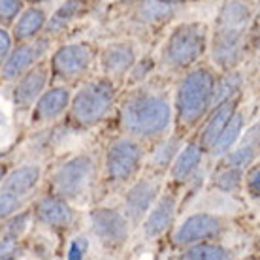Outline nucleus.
Listing matches in <instances>:
<instances>
[{"label":"nucleus","instance_id":"f257e3e1","mask_svg":"<svg viewBox=\"0 0 260 260\" xmlns=\"http://www.w3.org/2000/svg\"><path fill=\"white\" fill-rule=\"evenodd\" d=\"M254 8L249 0H224L213 23L209 40L211 59L221 70H236L245 51L254 19Z\"/></svg>","mask_w":260,"mask_h":260},{"label":"nucleus","instance_id":"f03ea898","mask_svg":"<svg viewBox=\"0 0 260 260\" xmlns=\"http://www.w3.org/2000/svg\"><path fill=\"white\" fill-rule=\"evenodd\" d=\"M119 115L124 132L132 138H156L172 124L168 92L155 85H140L121 100Z\"/></svg>","mask_w":260,"mask_h":260},{"label":"nucleus","instance_id":"7ed1b4c3","mask_svg":"<svg viewBox=\"0 0 260 260\" xmlns=\"http://www.w3.org/2000/svg\"><path fill=\"white\" fill-rule=\"evenodd\" d=\"M215 74L206 66L189 70L181 78L176 91V117L183 128H192L208 115L213 104Z\"/></svg>","mask_w":260,"mask_h":260},{"label":"nucleus","instance_id":"20e7f679","mask_svg":"<svg viewBox=\"0 0 260 260\" xmlns=\"http://www.w3.org/2000/svg\"><path fill=\"white\" fill-rule=\"evenodd\" d=\"M208 44V26L204 23H181L164 42L160 62L172 70H187L206 53Z\"/></svg>","mask_w":260,"mask_h":260},{"label":"nucleus","instance_id":"39448f33","mask_svg":"<svg viewBox=\"0 0 260 260\" xmlns=\"http://www.w3.org/2000/svg\"><path fill=\"white\" fill-rule=\"evenodd\" d=\"M115 83L108 76L85 83L72 98V119L81 128H91L98 124L110 113L115 102Z\"/></svg>","mask_w":260,"mask_h":260},{"label":"nucleus","instance_id":"423d86ee","mask_svg":"<svg viewBox=\"0 0 260 260\" xmlns=\"http://www.w3.org/2000/svg\"><path fill=\"white\" fill-rule=\"evenodd\" d=\"M94 176V158L87 153L76 155L57 166L51 176L53 194H59L68 202L78 200L85 194Z\"/></svg>","mask_w":260,"mask_h":260},{"label":"nucleus","instance_id":"0eeeda50","mask_svg":"<svg viewBox=\"0 0 260 260\" xmlns=\"http://www.w3.org/2000/svg\"><path fill=\"white\" fill-rule=\"evenodd\" d=\"M143 151L134 138H117L108 145L104 158L106 179L110 183H126L142 166Z\"/></svg>","mask_w":260,"mask_h":260},{"label":"nucleus","instance_id":"6e6552de","mask_svg":"<svg viewBox=\"0 0 260 260\" xmlns=\"http://www.w3.org/2000/svg\"><path fill=\"white\" fill-rule=\"evenodd\" d=\"M40 177H42V168L38 164L19 166L4 177L2 190H0V215H2V219H8L19 211L23 200L36 189Z\"/></svg>","mask_w":260,"mask_h":260},{"label":"nucleus","instance_id":"1a4fd4ad","mask_svg":"<svg viewBox=\"0 0 260 260\" xmlns=\"http://www.w3.org/2000/svg\"><path fill=\"white\" fill-rule=\"evenodd\" d=\"M128 217L113 208H94L89 213V224L96 240L108 249H117L128 240Z\"/></svg>","mask_w":260,"mask_h":260},{"label":"nucleus","instance_id":"9d476101","mask_svg":"<svg viewBox=\"0 0 260 260\" xmlns=\"http://www.w3.org/2000/svg\"><path fill=\"white\" fill-rule=\"evenodd\" d=\"M94 60V47L89 42H78L59 47L51 57V74L53 78L68 81L79 78L91 68Z\"/></svg>","mask_w":260,"mask_h":260},{"label":"nucleus","instance_id":"9b49d317","mask_svg":"<svg viewBox=\"0 0 260 260\" xmlns=\"http://www.w3.org/2000/svg\"><path fill=\"white\" fill-rule=\"evenodd\" d=\"M160 192V179L155 176H147L138 179L124 194V215L132 224L140 222L147 217L151 208L158 200Z\"/></svg>","mask_w":260,"mask_h":260},{"label":"nucleus","instance_id":"f8f14e48","mask_svg":"<svg viewBox=\"0 0 260 260\" xmlns=\"http://www.w3.org/2000/svg\"><path fill=\"white\" fill-rule=\"evenodd\" d=\"M222 221L217 215L211 213H194L189 215L185 221L177 226L174 234V243L179 247H189L200 241L213 240L221 234Z\"/></svg>","mask_w":260,"mask_h":260},{"label":"nucleus","instance_id":"ddd939ff","mask_svg":"<svg viewBox=\"0 0 260 260\" xmlns=\"http://www.w3.org/2000/svg\"><path fill=\"white\" fill-rule=\"evenodd\" d=\"M49 40L47 38H38L30 42V44H21L19 47H15L10 57L2 62V78L6 81L21 78L25 72L38 64L40 60L49 53Z\"/></svg>","mask_w":260,"mask_h":260},{"label":"nucleus","instance_id":"4468645a","mask_svg":"<svg viewBox=\"0 0 260 260\" xmlns=\"http://www.w3.org/2000/svg\"><path fill=\"white\" fill-rule=\"evenodd\" d=\"M49 68L44 62H38L34 68H30L21 76L12 92L13 106L17 110H28L38 102V98L44 94L46 85L49 81Z\"/></svg>","mask_w":260,"mask_h":260},{"label":"nucleus","instance_id":"2eb2a0df","mask_svg":"<svg viewBox=\"0 0 260 260\" xmlns=\"http://www.w3.org/2000/svg\"><path fill=\"white\" fill-rule=\"evenodd\" d=\"M138 62L136 44L130 40L113 42L100 55V66L108 78H123Z\"/></svg>","mask_w":260,"mask_h":260},{"label":"nucleus","instance_id":"dca6fc26","mask_svg":"<svg viewBox=\"0 0 260 260\" xmlns=\"http://www.w3.org/2000/svg\"><path fill=\"white\" fill-rule=\"evenodd\" d=\"M34 219L49 228H68L76 215L66 198L59 194L42 196L34 206Z\"/></svg>","mask_w":260,"mask_h":260},{"label":"nucleus","instance_id":"f3484780","mask_svg":"<svg viewBox=\"0 0 260 260\" xmlns=\"http://www.w3.org/2000/svg\"><path fill=\"white\" fill-rule=\"evenodd\" d=\"M72 104L70 91L66 87H53L44 91V94L38 98V102L32 106V115H30V123L34 126L46 124L60 117L66 111V108Z\"/></svg>","mask_w":260,"mask_h":260},{"label":"nucleus","instance_id":"a211bd4d","mask_svg":"<svg viewBox=\"0 0 260 260\" xmlns=\"http://www.w3.org/2000/svg\"><path fill=\"white\" fill-rule=\"evenodd\" d=\"M236 111H238V96L230 98V100L222 102L221 106L211 110V115L208 117V121H206V124H204V128L200 132V138H198V143L202 145V149L211 151L215 142L222 134V130L226 128L230 119L234 117Z\"/></svg>","mask_w":260,"mask_h":260},{"label":"nucleus","instance_id":"6ab92c4d","mask_svg":"<svg viewBox=\"0 0 260 260\" xmlns=\"http://www.w3.org/2000/svg\"><path fill=\"white\" fill-rule=\"evenodd\" d=\"M177 209V200L174 194H162L156 204L151 208V211L147 213V217L143 219V234L147 238H158L162 236L174 222Z\"/></svg>","mask_w":260,"mask_h":260},{"label":"nucleus","instance_id":"aec40b11","mask_svg":"<svg viewBox=\"0 0 260 260\" xmlns=\"http://www.w3.org/2000/svg\"><path fill=\"white\" fill-rule=\"evenodd\" d=\"M202 145L198 142H190L183 145L174 164L170 166V179L174 183H189L200 168L202 162Z\"/></svg>","mask_w":260,"mask_h":260},{"label":"nucleus","instance_id":"412c9836","mask_svg":"<svg viewBox=\"0 0 260 260\" xmlns=\"http://www.w3.org/2000/svg\"><path fill=\"white\" fill-rule=\"evenodd\" d=\"M47 15L42 8H28L13 23V38L17 42L36 38L47 26Z\"/></svg>","mask_w":260,"mask_h":260},{"label":"nucleus","instance_id":"4be33fe9","mask_svg":"<svg viewBox=\"0 0 260 260\" xmlns=\"http://www.w3.org/2000/svg\"><path fill=\"white\" fill-rule=\"evenodd\" d=\"M245 113L243 111H236L234 117L230 119V123L226 124V128L222 130V134L219 136V140L215 142V145L211 147V155L213 156H224L226 153L234 149V145L238 143V140L241 138V132L245 128Z\"/></svg>","mask_w":260,"mask_h":260},{"label":"nucleus","instance_id":"5701e85b","mask_svg":"<svg viewBox=\"0 0 260 260\" xmlns=\"http://www.w3.org/2000/svg\"><path fill=\"white\" fill-rule=\"evenodd\" d=\"M85 10V0H66L64 4L57 8V12L51 15V19L47 21L46 32L55 36V34L66 30V26H70L74 19H78L79 13Z\"/></svg>","mask_w":260,"mask_h":260},{"label":"nucleus","instance_id":"b1692460","mask_svg":"<svg viewBox=\"0 0 260 260\" xmlns=\"http://www.w3.org/2000/svg\"><path fill=\"white\" fill-rule=\"evenodd\" d=\"M181 142L183 140L179 134H174V136H168L166 140H162L153 151L149 164L155 170H168L174 164L176 156L179 155V151H181Z\"/></svg>","mask_w":260,"mask_h":260},{"label":"nucleus","instance_id":"393cba45","mask_svg":"<svg viewBox=\"0 0 260 260\" xmlns=\"http://www.w3.org/2000/svg\"><path fill=\"white\" fill-rule=\"evenodd\" d=\"M241 87H243V78L238 70H228L221 79H217L215 85V94H213V104L211 110L221 106L222 102H226L230 98H234L240 94Z\"/></svg>","mask_w":260,"mask_h":260},{"label":"nucleus","instance_id":"a878e982","mask_svg":"<svg viewBox=\"0 0 260 260\" xmlns=\"http://www.w3.org/2000/svg\"><path fill=\"white\" fill-rule=\"evenodd\" d=\"M174 10L176 6L172 4H166L162 0H145L142 2V6L138 10V21L140 23H145V25H156V23H162L174 15Z\"/></svg>","mask_w":260,"mask_h":260},{"label":"nucleus","instance_id":"bb28decb","mask_svg":"<svg viewBox=\"0 0 260 260\" xmlns=\"http://www.w3.org/2000/svg\"><path fill=\"white\" fill-rule=\"evenodd\" d=\"M232 254L226 247H222L219 243H208V241H200L194 245H189L181 254V258L190 260H224L230 258Z\"/></svg>","mask_w":260,"mask_h":260},{"label":"nucleus","instance_id":"cd10ccee","mask_svg":"<svg viewBox=\"0 0 260 260\" xmlns=\"http://www.w3.org/2000/svg\"><path fill=\"white\" fill-rule=\"evenodd\" d=\"M253 134H254V128L251 130V136L245 143H241L240 147H236L234 151H230L224 155V166L228 168H247L249 164L254 160V156H256V145L253 142Z\"/></svg>","mask_w":260,"mask_h":260},{"label":"nucleus","instance_id":"c85d7f7f","mask_svg":"<svg viewBox=\"0 0 260 260\" xmlns=\"http://www.w3.org/2000/svg\"><path fill=\"white\" fill-rule=\"evenodd\" d=\"M243 183V170L241 168H224L215 176V187L222 192H238Z\"/></svg>","mask_w":260,"mask_h":260},{"label":"nucleus","instance_id":"c756f323","mask_svg":"<svg viewBox=\"0 0 260 260\" xmlns=\"http://www.w3.org/2000/svg\"><path fill=\"white\" fill-rule=\"evenodd\" d=\"M32 215H34V211L25 209V211H17V213H13L12 217H8L6 226H4L6 232H4V234L21 240V238L25 236L26 230H28V226H30V219H32Z\"/></svg>","mask_w":260,"mask_h":260},{"label":"nucleus","instance_id":"7c9ffc66","mask_svg":"<svg viewBox=\"0 0 260 260\" xmlns=\"http://www.w3.org/2000/svg\"><path fill=\"white\" fill-rule=\"evenodd\" d=\"M23 10V0H0V19L2 25L10 26L17 21Z\"/></svg>","mask_w":260,"mask_h":260},{"label":"nucleus","instance_id":"2f4dec72","mask_svg":"<svg viewBox=\"0 0 260 260\" xmlns=\"http://www.w3.org/2000/svg\"><path fill=\"white\" fill-rule=\"evenodd\" d=\"M89 253V240L85 236H76L74 240H70L68 251H66V258L70 260H79L85 258Z\"/></svg>","mask_w":260,"mask_h":260},{"label":"nucleus","instance_id":"473e14b6","mask_svg":"<svg viewBox=\"0 0 260 260\" xmlns=\"http://www.w3.org/2000/svg\"><path fill=\"white\" fill-rule=\"evenodd\" d=\"M153 68H155V60L151 59V57L138 60L136 64H134V68L130 70V83H142Z\"/></svg>","mask_w":260,"mask_h":260},{"label":"nucleus","instance_id":"72a5a7b5","mask_svg":"<svg viewBox=\"0 0 260 260\" xmlns=\"http://www.w3.org/2000/svg\"><path fill=\"white\" fill-rule=\"evenodd\" d=\"M19 253H21L19 240L8 234L2 236V241H0V256H2V260L15 258V256H19Z\"/></svg>","mask_w":260,"mask_h":260},{"label":"nucleus","instance_id":"f704fd0d","mask_svg":"<svg viewBox=\"0 0 260 260\" xmlns=\"http://www.w3.org/2000/svg\"><path fill=\"white\" fill-rule=\"evenodd\" d=\"M245 185H247V192L253 198H260V164L251 168V172L247 174V179H245Z\"/></svg>","mask_w":260,"mask_h":260},{"label":"nucleus","instance_id":"c9c22d12","mask_svg":"<svg viewBox=\"0 0 260 260\" xmlns=\"http://www.w3.org/2000/svg\"><path fill=\"white\" fill-rule=\"evenodd\" d=\"M0 42H2V46H0V57H2V62L10 57V53L13 51L12 49V36L8 34L6 26L0 30Z\"/></svg>","mask_w":260,"mask_h":260},{"label":"nucleus","instance_id":"e433bc0d","mask_svg":"<svg viewBox=\"0 0 260 260\" xmlns=\"http://www.w3.org/2000/svg\"><path fill=\"white\" fill-rule=\"evenodd\" d=\"M253 46H254V49L260 53V30L253 36Z\"/></svg>","mask_w":260,"mask_h":260},{"label":"nucleus","instance_id":"4c0bfd02","mask_svg":"<svg viewBox=\"0 0 260 260\" xmlns=\"http://www.w3.org/2000/svg\"><path fill=\"white\" fill-rule=\"evenodd\" d=\"M166 4H172V6H177V4H183V2H192V0H162Z\"/></svg>","mask_w":260,"mask_h":260},{"label":"nucleus","instance_id":"58836bf2","mask_svg":"<svg viewBox=\"0 0 260 260\" xmlns=\"http://www.w3.org/2000/svg\"><path fill=\"white\" fill-rule=\"evenodd\" d=\"M254 12H256V15L260 17V0L256 2V8H254Z\"/></svg>","mask_w":260,"mask_h":260},{"label":"nucleus","instance_id":"ea45409f","mask_svg":"<svg viewBox=\"0 0 260 260\" xmlns=\"http://www.w3.org/2000/svg\"><path fill=\"white\" fill-rule=\"evenodd\" d=\"M28 2H32V4H36V2H47V0H28Z\"/></svg>","mask_w":260,"mask_h":260},{"label":"nucleus","instance_id":"a19ab883","mask_svg":"<svg viewBox=\"0 0 260 260\" xmlns=\"http://www.w3.org/2000/svg\"><path fill=\"white\" fill-rule=\"evenodd\" d=\"M256 247H258V251H260V236H258V240H256Z\"/></svg>","mask_w":260,"mask_h":260}]
</instances>
